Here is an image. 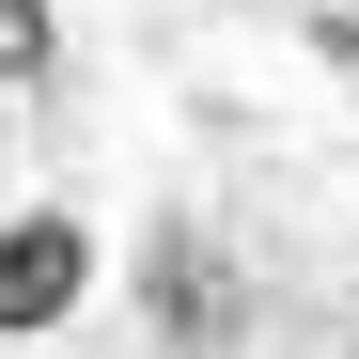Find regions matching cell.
Wrapping results in <instances>:
<instances>
[{"instance_id":"3957f363","label":"cell","mask_w":359,"mask_h":359,"mask_svg":"<svg viewBox=\"0 0 359 359\" xmlns=\"http://www.w3.org/2000/svg\"><path fill=\"white\" fill-rule=\"evenodd\" d=\"M47 63H63V32H47V0H0V94H32Z\"/></svg>"},{"instance_id":"7a4b0ae2","label":"cell","mask_w":359,"mask_h":359,"mask_svg":"<svg viewBox=\"0 0 359 359\" xmlns=\"http://www.w3.org/2000/svg\"><path fill=\"white\" fill-rule=\"evenodd\" d=\"M79 297H94V219H63V203L0 219V344H47Z\"/></svg>"},{"instance_id":"6da1fadb","label":"cell","mask_w":359,"mask_h":359,"mask_svg":"<svg viewBox=\"0 0 359 359\" xmlns=\"http://www.w3.org/2000/svg\"><path fill=\"white\" fill-rule=\"evenodd\" d=\"M141 328L172 359H250V266H234L203 219H156L141 234Z\"/></svg>"}]
</instances>
